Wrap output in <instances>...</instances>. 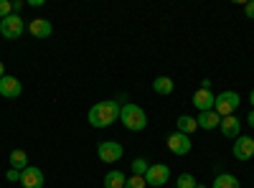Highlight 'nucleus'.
<instances>
[{
    "label": "nucleus",
    "mask_w": 254,
    "mask_h": 188,
    "mask_svg": "<svg viewBox=\"0 0 254 188\" xmlns=\"http://www.w3.org/2000/svg\"><path fill=\"white\" fill-rule=\"evenodd\" d=\"M120 102H97L89 110V125L92 127H110V125L120 122Z\"/></svg>",
    "instance_id": "nucleus-1"
},
{
    "label": "nucleus",
    "mask_w": 254,
    "mask_h": 188,
    "mask_svg": "<svg viewBox=\"0 0 254 188\" xmlns=\"http://www.w3.org/2000/svg\"><path fill=\"white\" fill-rule=\"evenodd\" d=\"M120 122L130 132H142L147 127V115H145V110L140 107V104L127 102V104H122V110H120Z\"/></svg>",
    "instance_id": "nucleus-2"
},
{
    "label": "nucleus",
    "mask_w": 254,
    "mask_h": 188,
    "mask_svg": "<svg viewBox=\"0 0 254 188\" xmlns=\"http://www.w3.org/2000/svg\"><path fill=\"white\" fill-rule=\"evenodd\" d=\"M242 104V97L237 94V92H221V94H216V104H214V112L219 115V117H229V115H234L237 112V107Z\"/></svg>",
    "instance_id": "nucleus-3"
},
{
    "label": "nucleus",
    "mask_w": 254,
    "mask_h": 188,
    "mask_svg": "<svg viewBox=\"0 0 254 188\" xmlns=\"http://www.w3.org/2000/svg\"><path fill=\"white\" fill-rule=\"evenodd\" d=\"M23 31H26V23H23V18L20 15H8L5 20H0V33H3V38H8V41H15V38H20L23 36Z\"/></svg>",
    "instance_id": "nucleus-4"
},
{
    "label": "nucleus",
    "mask_w": 254,
    "mask_h": 188,
    "mask_svg": "<svg viewBox=\"0 0 254 188\" xmlns=\"http://www.w3.org/2000/svg\"><path fill=\"white\" fill-rule=\"evenodd\" d=\"M168 178H171V168H168V165H163V163H153L150 168H147V173H145V183L153 186V188L165 186Z\"/></svg>",
    "instance_id": "nucleus-5"
},
{
    "label": "nucleus",
    "mask_w": 254,
    "mask_h": 188,
    "mask_svg": "<svg viewBox=\"0 0 254 188\" xmlns=\"http://www.w3.org/2000/svg\"><path fill=\"white\" fill-rule=\"evenodd\" d=\"M165 142H168V150H171L173 155H188V153H190V145H193L188 135H183V132H178V130L168 135Z\"/></svg>",
    "instance_id": "nucleus-6"
},
{
    "label": "nucleus",
    "mask_w": 254,
    "mask_h": 188,
    "mask_svg": "<svg viewBox=\"0 0 254 188\" xmlns=\"http://www.w3.org/2000/svg\"><path fill=\"white\" fill-rule=\"evenodd\" d=\"M122 145L115 142V140H107V142H99V148H97V155L102 163H117L122 158Z\"/></svg>",
    "instance_id": "nucleus-7"
},
{
    "label": "nucleus",
    "mask_w": 254,
    "mask_h": 188,
    "mask_svg": "<svg viewBox=\"0 0 254 188\" xmlns=\"http://www.w3.org/2000/svg\"><path fill=\"white\" fill-rule=\"evenodd\" d=\"M44 171L36 165H28L26 171H20V186L23 188H44Z\"/></svg>",
    "instance_id": "nucleus-8"
},
{
    "label": "nucleus",
    "mask_w": 254,
    "mask_h": 188,
    "mask_svg": "<svg viewBox=\"0 0 254 188\" xmlns=\"http://www.w3.org/2000/svg\"><path fill=\"white\" fill-rule=\"evenodd\" d=\"M231 153H234L237 160H252V155H254V140L247 137V135H239L237 142H234V148H231Z\"/></svg>",
    "instance_id": "nucleus-9"
},
{
    "label": "nucleus",
    "mask_w": 254,
    "mask_h": 188,
    "mask_svg": "<svg viewBox=\"0 0 254 188\" xmlns=\"http://www.w3.org/2000/svg\"><path fill=\"white\" fill-rule=\"evenodd\" d=\"M219 130H221V135H224V137H229V140H237V137H239V130H242V120H239L237 115L221 117V122H219Z\"/></svg>",
    "instance_id": "nucleus-10"
},
{
    "label": "nucleus",
    "mask_w": 254,
    "mask_h": 188,
    "mask_svg": "<svg viewBox=\"0 0 254 188\" xmlns=\"http://www.w3.org/2000/svg\"><path fill=\"white\" fill-rule=\"evenodd\" d=\"M193 104H196L198 112H211V110H214V104H216V94L211 89H198L193 94Z\"/></svg>",
    "instance_id": "nucleus-11"
},
{
    "label": "nucleus",
    "mask_w": 254,
    "mask_h": 188,
    "mask_svg": "<svg viewBox=\"0 0 254 188\" xmlns=\"http://www.w3.org/2000/svg\"><path fill=\"white\" fill-rule=\"evenodd\" d=\"M28 33L33 38H49L54 33V26H51V20H46V18H33L28 23Z\"/></svg>",
    "instance_id": "nucleus-12"
},
{
    "label": "nucleus",
    "mask_w": 254,
    "mask_h": 188,
    "mask_svg": "<svg viewBox=\"0 0 254 188\" xmlns=\"http://www.w3.org/2000/svg\"><path fill=\"white\" fill-rule=\"evenodd\" d=\"M20 92H23V87H20V81L15 76L5 74L3 79H0V94H3V97L15 99V97H20Z\"/></svg>",
    "instance_id": "nucleus-13"
},
{
    "label": "nucleus",
    "mask_w": 254,
    "mask_h": 188,
    "mask_svg": "<svg viewBox=\"0 0 254 188\" xmlns=\"http://www.w3.org/2000/svg\"><path fill=\"white\" fill-rule=\"evenodd\" d=\"M196 122H198L201 130H216L219 122H221V117H219L214 110H211V112H201V115L196 117Z\"/></svg>",
    "instance_id": "nucleus-14"
},
{
    "label": "nucleus",
    "mask_w": 254,
    "mask_h": 188,
    "mask_svg": "<svg viewBox=\"0 0 254 188\" xmlns=\"http://www.w3.org/2000/svg\"><path fill=\"white\" fill-rule=\"evenodd\" d=\"M176 127H178V132H183V135L190 137V132L198 130V122H196V117H190V115H181L176 120Z\"/></svg>",
    "instance_id": "nucleus-15"
},
{
    "label": "nucleus",
    "mask_w": 254,
    "mask_h": 188,
    "mask_svg": "<svg viewBox=\"0 0 254 188\" xmlns=\"http://www.w3.org/2000/svg\"><path fill=\"white\" fill-rule=\"evenodd\" d=\"M153 89H155V94L168 97V94H173L176 84H173V79H171V76H158V79L153 81Z\"/></svg>",
    "instance_id": "nucleus-16"
},
{
    "label": "nucleus",
    "mask_w": 254,
    "mask_h": 188,
    "mask_svg": "<svg viewBox=\"0 0 254 188\" xmlns=\"http://www.w3.org/2000/svg\"><path fill=\"white\" fill-rule=\"evenodd\" d=\"M211 188H242L239 186V178L237 176H231V173H219L214 178V186Z\"/></svg>",
    "instance_id": "nucleus-17"
},
{
    "label": "nucleus",
    "mask_w": 254,
    "mask_h": 188,
    "mask_svg": "<svg viewBox=\"0 0 254 188\" xmlns=\"http://www.w3.org/2000/svg\"><path fill=\"white\" fill-rule=\"evenodd\" d=\"M127 178L122 171H110L107 176H104V188H125Z\"/></svg>",
    "instance_id": "nucleus-18"
},
{
    "label": "nucleus",
    "mask_w": 254,
    "mask_h": 188,
    "mask_svg": "<svg viewBox=\"0 0 254 188\" xmlns=\"http://www.w3.org/2000/svg\"><path fill=\"white\" fill-rule=\"evenodd\" d=\"M10 168H15V171H26L28 168V155H26V150H13L10 153Z\"/></svg>",
    "instance_id": "nucleus-19"
},
{
    "label": "nucleus",
    "mask_w": 254,
    "mask_h": 188,
    "mask_svg": "<svg viewBox=\"0 0 254 188\" xmlns=\"http://www.w3.org/2000/svg\"><path fill=\"white\" fill-rule=\"evenodd\" d=\"M147 168H150V165H147L145 158H135V160H132V176H142V178H145Z\"/></svg>",
    "instance_id": "nucleus-20"
},
{
    "label": "nucleus",
    "mask_w": 254,
    "mask_h": 188,
    "mask_svg": "<svg viewBox=\"0 0 254 188\" xmlns=\"http://www.w3.org/2000/svg\"><path fill=\"white\" fill-rule=\"evenodd\" d=\"M176 188H196V178L190 173H181L176 181Z\"/></svg>",
    "instance_id": "nucleus-21"
},
{
    "label": "nucleus",
    "mask_w": 254,
    "mask_h": 188,
    "mask_svg": "<svg viewBox=\"0 0 254 188\" xmlns=\"http://www.w3.org/2000/svg\"><path fill=\"white\" fill-rule=\"evenodd\" d=\"M147 183H145V178L142 176H130L127 178V183H125V188H145Z\"/></svg>",
    "instance_id": "nucleus-22"
},
{
    "label": "nucleus",
    "mask_w": 254,
    "mask_h": 188,
    "mask_svg": "<svg viewBox=\"0 0 254 188\" xmlns=\"http://www.w3.org/2000/svg\"><path fill=\"white\" fill-rule=\"evenodd\" d=\"M8 15H13V3L10 0H0V20H5Z\"/></svg>",
    "instance_id": "nucleus-23"
},
{
    "label": "nucleus",
    "mask_w": 254,
    "mask_h": 188,
    "mask_svg": "<svg viewBox=\"0 0 254 188\" xmlns=\"http://www.w3.org/2000/svg\"><path fill=\"white\" fill-rule=\"evenodd\" d=\"M5 178H8L10 183H20V171H15V168H8Z\"/></svg>",
    "instance_id": "nucleus-24"
},
{
    "label": "nucleus",
    "mask_w": 254,
    "mask_h": 188,
    "mask_svg": "<svg viewBox=\"0 0 254 188\" xmlns=\"http://www.w3.org/2000/svg\"><path fill=\"white\" fill-rule=\"evenodd\" d=\"M244 13H247V18H254V0L244 3Z\"/></svg>",
    "instance_id": "nucleus-25"
},
{
    "label": "nucleus",
    "mask_w": 254,
    "mask_h": 188,
    "mask_svg": "<svg viewBox=\"0 0 254 188\" xmlns=\"http://www.w3.org/2000/svg\"><path fill=\"white\" fill-rule=\"evenodd\" d=\"M20 10H23V0H15V3H13V13L18 15Z\"/></svg>",
    "instance_id": "nucleus-26"
},
{
    "label": "nucleus",
    "mask_w": 254,
    "mask_h": 188,
    "mask_svg": "<svg viewBox=\"0 0 254 188\" xmlns=\"http://www.w3.org/2000/svg\"><path fill=\"white\" fill-rule=\"evenodd\" d=\"M247 122H249V127H254V110L247 115Z\"/></svg>",
    "instance_id": "nucleus-27"
},
{
    "label": "nucleus",
    "mask_w": 254,
    "mask_h": 188,
    "mask_svg": "<svg viewBox=\"0 0 254 188\" xmlns=\"http://www.w3.org/2000/svg\"><path fill=\"white\" fill-rule=\"evenodd\" d=\"M5 76V66H3V61H0V79Z\"/></svg>",
    "instance_id": "nucleus-28"
},
{
    "label": "nucleus",
    "mask_w": 254,
    "mask_h": 188,
    "mask_svg": "<svg viewBox=\"0 0 254 188\" xmlns=\"http://www.w3.org/2000/svg\"><path fill=\"white\" fill-rule=\"evenodd\" d=\"M249 102H252V107H254V89H252V94H249Z\"/></svg>",
    "instance_id": "nucleus-29"
},
{
    "label": "nucleus",
    "mask_w": 254,
    "mask_h": 188,
    "mask_svg": "<svg viewBox=\"0 0 254 188\" xmlns=\"http://www.w3.org/2000/svg\"><path fill=\"white\" fill-rule=\"evenodd\" d=\"M196 188H206V186H203V183H196Z\"/></svg>",
    "instance_id": "nucleus-30"
}]
</instances>
